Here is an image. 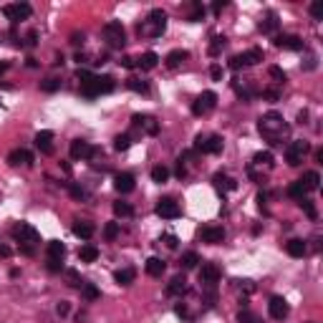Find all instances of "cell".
<instances>
[{
  "instance_id": "obj_1",
  "label": "cell",
  "mask_w": 323,
  "mask_h": 323,
  "mask_svg": "<svg viewBox=\"0 0 323 323\" xmlns=\"http://www.w3.org/2000/svg\"><path fill=\"white\" fill-rule=\"evenodd\" d=\"M78 81H81V94L86 99H96L101 94H111L114 86H116L111 76H96L91 71H78Z\"/></svg>"
},
{
  "instance_id": "obj_2",
  "label": "cell",
  "mask_w": 323,
  "mask_h": 323,
  "mask_svg": "<svg viewBox=\"0 0 323 323\" xmlns=\"http://www.w3.org/2000/svg\"><path fill=\"white\" fill-rule=\"evenodd\" d=\"M258 131L268 144H280V139L288 136V124L278 111H268L258 119Z\"/></svg>"
},
{
  "instance_id": "obj_3",
  "label": "cell",
  "mask_w": 323,
  "mask_h": 323,
  "mask_svg": "<svg viewBox=\"0 0 323 323\" xmlns=\"http://www.w3.org/2000/svg\"><path fill=\"white\" fill-rule=\"evenodd\" d=\"M136 31H139V36H144V38H159V36L167 31V13H164L162 8L149 10L146 20H141Z\"/></svg>"
},
{
  "instance_id": "obj_4",
  "label": "cell",
  "mask_w": 323,
  "mask_h": 323,
  "mask_svg": "<svg viewBox=\"0 0 323 323\" xmlns=\"http://www.w3.org/2000/svg\"><path fill=\"white\" fill-rule=\"evenodd\" d=\"M10 232H13V240L20 243V245H31V248H33V245L41 243V232H38L31 222H15Z\"/></svg>"
},
{
  "instance_id": "obj_5",
  "label": "cell",
  "mask_w": 323,
  "mask_h": 323,
  "mask_svg": "<svg viewBox=\"0 0 323 323\" xmlns=\"http://www.w3.org/2000/svg\"><path fill=\"white\" fill-rule=\"evenodd\" d=\"M101 33H104V41H106L111 48H122V46L127 43V31H124V25H122L119 20L106 23Z\"/></svg>"
},
{
  "instance_id": "obj_6",
  "label": "cell",
  "mask_w": 323,
  "mask_h": 323,
  "mask_svg": "<svg viewBox=\"0 0 323 323\" xmlns=\"http://www.w3.org/2000/svg\"><path fill=\"white\" fill-rule=\"evenodd\" d=\"M308 152H311V144L303 141V139H296V141H290L288 149H285V162H288L290 167H298Z\"/></svg>"
},
{
  "instance_id": "obj_7",
  "label": "cell",
  "mask_w": 323,
  "mask_h": 323,
  "mask_svg": "<svg viewBox=\"0 0 323 323\" xmlns=\"http://www.w3.org/2000/svg\"><path fill=\"white\" fill-rule=\"evenodd\" d=\"M217 106V94L215 91H202L192 104V114L194 116H207L212 109Z\"/></svg>"
},
{
  "instance_id": "obj_8",
  "label": "cell",
  "mask_w": 323,
  "mask_h": 323,
  "mask_svg": "<svg viewBox=\"0 0 323 323\" xmlns=\"http://www.w3.org/2000/svg\"><path fill=\"white\" fill-rule=\"evenodd\" d=\"M131 127L139 131V134H146V136H157L159 134V122L149 114H134L131 116Z\"/></svg>"
},
{
  "instance_id": "obj_9",
  "label": "cell",
  "mask_w": 323,
  "mask_h": 323,
  "mask_svg": "<svg viewBox=\"0 0 323 323\" xmlns=\"http://www.w3.org/2000/svg\"><path fill=\"white\" fill-rule=\"evenodd\" d=\"M222 136L220 134H210V136H197V141H194V149L197 152H202V154H220L222 152Z\"/></svg>"
},
{
  "instance_id": "obj_10",
  "label": "cell",
  "mask_w": 323,
  "mask_h": 323,
  "mask_svg": "<svg viewBox=\"0 0 323 323\" xmlns=\"http://www.w3.org/2000/svg\"><path fill=\"white\" fill-rule=\"evenodd\" d=\"M33 8L28 3H13V5H3V15L10 20V23H20L25 18H31Z\"/></svg>"
},
{
  "instance_id": "obj_11",
  "label": "cell",
  "mask_w": 323,
  "mask_h": 323,
  "mask_svg": "<svg viewBox=\"0 0 323 323\" xmlns=\"http://www.w3.org/2000/svg\"><path fill=\"white\" fill-rule=\"evenodd\" d=\"M157 215H159L162 220H177V217L182 215L180 202H174L172 197H162V199L157 202Z\"/></svg>"
},
{
  "instance_id": "obj_12",
  "label": "cell",
  "mask_w": 323,
  "mask_h": 323,
  "mask_svg": "<svg viewBox=\"0 0 323 323\" xmlns=\"http://www.w3.org/2000/svg\"><path fill=\"white\" fill-rule=\"evenodd\" d=\"M217 280H220V268L215 262H204L199 268V283H202V288H215Z\"/></svg>"
},
{
  "instance_id": "obj_13",
  "label": "cell",
  "mask_w": 323,
  "mask_h": 323,
  "mask_svg": "<svg viewBox=\"0 0 323 323\" xmlns=\"http://www.w3.org/2000/svg\"><path fill=\"white\" fill-rule=\"evenodd\" d=\"M268 313H270V318H275V321H283V318H288V313H290V306H288V301H285V298H280V296H273V298H270V303H268Z\"/></svg>"
},
{
  "instance_id": "obj_14",
  "label": "cell",
  "mask_w": 323,
  "mask_h": 323,
  "mask_svg": "<svg viewBox=\"0 0 323 323\" xmlns=\"http://www.w3.org/2000/svg\"><path fill=\"white\" fill-rule=\"evenodd\" d=\"M199 240L207 243V245H220L225 240V230L217 227V225H207V227L199 230Z\"/></svg>"
},
{
  "instance_id": "obj_15",
  "label": "cell",
  "mask_w": 323,
  "mask_h": 323,
  "mask_svg": "<svg viewBox=\"0 0 323 323\" xmlns=\"http://www.w3.org/2000/svg\"><path fill=\"white\" fill-rule=\"evenodd\" d=\"M273 43H275L278 48H283V51H301V48H303V41H301L298 36H293V33L275 36V38H273Z\"/></svg>"
},
{
  "instance_id": "obj_16",
  "label": "cell",
  "mask_w": 323,
  "mask_h": 323,
  "mask_svg": "<svg viewBox=\"0 0 323 323\" xmlns=\"http://www.w3.org/2000/svg\"><path fill=\"white\" fill-rule=\"evenodd\" d=\"M91 154H94V146L86 141V139H73L71 141V159H91Z\"/></svg>"
},
{
  "instance_id": "obj_17",
  "label": "cell",
  "mask_w": 323,
  "mask_h": 323,
  "mask_svg": "<svg viewBox=\"0 0 323 323\" xmlns=\"http://www.w3.org/2000/svg\"><path fill=\"white\" fill-rule=\"evenodd\" d=\"M260 33H265V36H273L278 28H280V20H278V13L275 10H268L265 15H262V20L258 23Z\"/></svg>"
},
{
  "instance_id": "obj_18",
  "label": "cell",
  "mask_w": 323,
  "mask_h": 323,
  "mask_svg": "<svg viewBox=\"0 0 323 323\" xmlns=\"http://www.w3.org/2000/svg\"><path fill=\"white\" fill-rule=\"evenodd\" d=\"M134 187H136V180L131 177L129 172H119V174L114 177V190H116V192L129 194Z\"/></svg>"
},
{
  "instance_id": "obj_19",
  "label": "cell",
  "mask_w": 323,
  "mask_h": 323,
  "mask_svg": "<svg viewBox=\"0 0 323 323\" xmlns=\"http://www.w3.org/2000/svg\"><path fill=\"white\" fill-rule=\"evenodd\" d=\"M8 162L13 164V167H31L33 164V154L28 152V149H13L10 154H8Z\"/></svg>"
},
{
  "instance_id": "obj_20",
  "label": "cell",
  "mask_w": 323,
  "mask_h": 323,
  "mask_svg": "<svg viewBox=\"0 0 323 323\" xmlns=\"http://www.w3.org/2000/svg\"><path fill=\"white\" fill-rule=\"evenodd\" d=\"M212 185H215L217 192H232V190H238V182H235L232 177H227L225 172H217V174L212 177Z\"/></svg>"
},
{
  "instance_id": "obj_21",
  "label": "cell",
  "mask_w": 323,
  "mask_h": 323,
  "mask_svg": "<svg viewBox=\"0 0 323 323\" xmlns=\"http://www.w3.org/2000/svg\"><path fill=\"white\" fill-rule=\"evenodd\" d=\"M298 182H301V187H303L306 192H316V190L321 187V174H318L316 169H308V172H306Z\"/></svg>"
},
{
  "instance_id": "obj_22",
  "label": "cell",
  "mask_w": 323,
  "mask_h": 323,
  "mask_svg": "<svg viewBox=\"0 0 323 323\" xmlns=\"http://www.w3.org/2000/svg\"><path fill=\"white\" fill-rule=\"evenodd\" d=\"M36 146L41 149V154H51L53 152V131H38L36 134Z\"/></svg>"
},
{
  "instance_id": "obj_23",
  "label": "cell",
  "mask_w": 323,
  "mask_h": 323,
  "mask_svg": "<svg viewBox=\"0 0 323 323\" xmlns=\"http://www.w3.org/2000/svg\"><path fill=\"white\" fill-rule=\"evenodd\" d=\"M285 253H288L290 258H303V255L308 253V245H306L301 238H293V240L285 243Z\"/></svg>"
},
{
  "instance_id": "obj_24",
  "label": "cell",
  "mask_w": 323,
  "mask_h": 323,
  "mask_svg": "<svg viewBox=\"0 0 323 323\" xmlns=\"http://www.w3.org/2000/svg\"><path fill=\"white\" fill-rule=\"evenodd\" d=\"M187 58H190V53H187V51H182V48H174V51H169V53H167L164 64H167V68H172V71H174V68H180V66L185 64Z\"/></svg>"
},
{
  "instance_id": "obj_25",
  "label": "cell",
  "mask_w": 323,
  "mask_h": 323,
  "mask_svg": "<svg viewBox=\"0 0 323 323\" xmlns=\"http://www.w3.org/2000/svg\"><path fill=\"white\" fill-rule=\"evenodd\" d=\"M144 270H146V275L159 278V275L167 270V262H164L162 258H149V260H146V265H144Z\"/></svg>"
},
{
  "instance_id": "obj_26",
  "label": "cell",
  "mask_w": 323,
  "mask_h": 323,
  "mask_svg": "<svg viewBox=\"0 0 323 323\" xmlns=\"http://www.w3.org/2000/svg\"><path fill=\"white\" fill-rule=\"evenodd\" d=\"M94 232H96L94 222H86V220H81V222H76V225H73V235H76V238H81V240H89Z\"/></svg>"
},
{
  "instance_id": "obj_27",
  "label": "cell",
  "mask_w": 323,
  "mask_h": 323,
  "mask_svg": "<svg viewBox=\"0 0 323 323\" xmlns=\"http://www.w3.org/2000/svg\"><path fill=\"white\" fill-rule=\"evenodd\" d=\"M157 64H159V56H157L154 51H146V53H141V56L136 58V66H139V68H144V71L157 68Z\"/></svg>"
},
{
  "instance_id": "obj_28",
  "label": "cell",
  "mask_w": 323,
  "mask_h": 323,
  "mask_svg": "<svg viewBox=\"0 0 323 323\" xmlns=\"http://www.w3.org/2000/svg\"><path fill=\"white\" fill-rule=\"evenodd\" d=\"M187 290V280H185V275H174L172 280H169V285H167V293L169 296H182Z\"/></svg>"
},
{
  "instance_id": "obj_29",
  "label": "cell",
  "mask_w": 323,
  "mask_h": 323,
  "mask_svg": "<svg viewBox=\"0 0 323 323\" xmlns=\"http://www.w3.org/2000/svg\"><path fill=\"white\" fill-rule=\"evenodd\" d=\"M240 58V64L243 66H258L262 61V48H250V51H245L243 56H238Z\"/></svg>"
},
{
  "instance_id": "obj_30",
  "label": "cell",
  "mask_w": 323,
  "mask_h": 323,
  "mask_svg": "<svg viewBox=\"0 0 323 323\" xmlns=\"http://www.w3.org/2000/svg\"><path fill=\"white\" fill-rule=\"evenodd\" d=\"M96 258H99V248L96 245H91V243L81 245V250H78V260L81 262H94Z\"/></svg>"
},
{
  "instance_id": "obj_31",
  "label": "cell",
  "mask_w": 323,
  "mask_h": 323,
  "mask_svg": "<svg viewBox=\"0 0 323 323\" xmlns=\"http://www.w3.org/2000/svg\"><path fill=\"white\" fill-rule=\"evenodd\" d=\"M134 278H136V270H134V268H122V270L114 273V280H116L119 285H131Z\"/></svg>"
},
{
  "instance_id": "obj_32",
  "label": "cell",
  "mask_w": 323,
  "mask_h": 323,
  "mask_svg": "<svg viewBox=\"0 0 323 323\" xmlns=\"http://www.w3.org/2000/svg\"><path fill=\"white\" fill-rule=\"evenodd\" d=\"M66 258V245L61 240H51L48 243V260H64Z\"/></svg>"
},
{
  "instance_id": "obj_33",
  "label": "cell",
  "mask_w": 323,
  "mask_h": 323,
  "mask_svg": "<svg viewBox=\"0 0 323 323\" xmlns=\"http://www.w3.org/2000/svg\"><path fill=\"white\" fill-rule=\"evenodd\" d=\"M169 180V169L164 167V164H157L154 169H152V182H157V185H164Z\"/></svg>"
},
{
  "instance_id": "obj_34",
  "label": "cell",
  "mask_w": 323,
  "mask_h": 323,
  "mask_svg": "<svg viewBox=\"0 0 323 323\" xmlns=\"http://www.w3.org/2000/svg\"><path fill=\"white\" fill-rule=\"evenodd\" d=\"M238 323H262L258 313H253L250 308H243L240 313H238Z\"/></svg>"
},
{
  "instance_id": "obj_35",
  "label": "cell",
  "mask_w": 323,
  "mask_h": 323,
  "mask_svg": "<svg viewBox=\"0 0 323 323\" xmlns=\"http://www.w3.org/2000/svg\"><path fill=\"white\" fill-rule=\"evenodd\" d=\"M131 212H134V207H131L129 202H124V199L114 202V215H116V217H129Z\"/></svg>"
},
{
  "instance_id": "obj_36",
  "label": "cell",
  "mask_w": 323,
  "mask_h": 323,
  "mask_svg": "<svg viewBox=\"0 0 323 323\" xmlns=\"http://www.w3.org/2000/svg\"><path fill=\"white\" fill-rule=\"evenodd\" d=\"M81 296H83L86 301H96L101 293H99V288H96L94 283H83V285H81Z\"/></svg>"
},
{
  "instance_id": "obj_37",
  "label": "cell",
  "mask_w": 323,
  "mask_h": 323,
  "mask_svg": "<svg viewBox=\"0 0 323 323\" xmlns=\"http://www.w3.org/2000/svg\"><path fill=\"white\" fill-rule=\"evenodd\" d=\"M131 139H134L131 134H119V136L114 139V149H116V152H127L131 146Z\"/></svg>"
},
{
  "instance_id": "obj_38",
  "label": "cell",
  "mask_w": 323,
  "mask_h": 323,
  "mask_svg": "<svg viewBox=\"0 0 323 323\" xmlns=\"http://www.w3.org/2000/svg\"><path fill=\"white\" fill-rule=\"evenodd\" d=\"M197 262H199V255H197V253H192V250H190V253H185V255H182V260H180V265H182L185 270H192V268H197Z\"/></svg>"
},
{
  "instance_id": "obj_39",
  "label": "cell",
  "mask_w": 323,
  "mask_h": 323,
  "mask_svg": "<svg viewBox=\"0 0 323 323\" xmlns=\"http://www.w3.org/2000/svg\"><path fill=\"white\" fill-rule=\"evenodd\" d=\"M127 86H129L131 91H136V94H146L149 91V86H146V81H141V78H127Z\"/></svg>"
},
{
  "instance_id": "obj_40",
  "label": "cell",
  "mask_w": 323,
  "mask_h": 323,
  "mask_svg": "<svg viewBox=\"0 0 323 323\" xmlns=\"http://www.w3.org/2000/svg\"><path fill=\"white\" fill-rule=\"evenodd\" d=\"M253 164H258V167H273V154L270 152H258L253 157Z\"/></svg>"
},
{
  "instance_id": "obj_41",
  "label": "cell",
  "mask_w": 323,
  "mask_h": 323,
  "mask_svg": "<svg viewBox=\"0 0 323 323\" xmlns=\"http://www.w3.org/2000/svg\"><path fill=\"white\" fill-rule=\"evenodd\" d=\"M202 18H204V5H202V3H192V10H190L187 20L197 23V20H202Z\"/></svg>"
},
{
  "instance_id": "obj_42",
  "label": "cell",
  "mask_w": 323,
  "mask_h": 323,
  "mask_svg": "<svg viewBox=\"0 0 323 323\" xmlns=\"http://www.w3.org/2000/svg\"><path fill=\"white\" fill-rule=\"evenodd\" d=\"M306 194H308V192H306V190L301 187V182H293V185L288 187V197H293L296 202H301V199H303Z\"/></svg>"
},
{
  "instance_id": "obj_43",
  "label": "cell",
  "mask_w": 323,
  "mask_h": 323,
  "mask_svg": "<svg viewBox=\"0 0 323 323\" xmlns=\"http://www.w3.org/2000/svg\"><path fill=\"white\" fill-rule=\"evenodd\" d=\"M41 89H43L46 94H53V91L61 89V81H58V78H46V81H41Z\"/></svg>"
},
{
  "instance_id": "obj_44",
  "label": "cell",
  "mask_w": 323,
  "mask_h": 323,
  "mask_svg": "<svg viewBox=\"0 0 323 323\" xmlns=\"http://www.w3.org/2000/svg\"><path fill=\"white\" fill-rule=\"evenodd\" d=\"M298 204L303 207V212H306V215H308L311 220H316V217H318V212H316V207H313V202H311L308 197H303V199H301Z\"/></svg>"
},
{
  "instance_id": "obj_45",
  "label": "cell",
  "mask_w": 323,
  "mask_h": 323,
  "mask_svg": "<svg viewBox=\"0 0 323 323\" xmlns=\"http://www.w3.org/2000/svg\"><path fill=\"white\" fill-rule=\"evenodd\" d=\"M66 283H68L71 288H81V285H83V280H81V275H78L76 270H66Z\"/></svg>"
},
{
  "instance_id": "obj_46",
  "label": "cell",
  "mask_w": 323,
  "mask_h": 323,
  "mask_svg": "<svg viewBox=\"0 0 323 323\" xmlns=\"http://www.w3.org/2000/svg\"><path fill=\"white\" fill-rule=\"evenodd\" d=\"M222 48H225V36H215L212 38V46H210V56H217Z\"/></svg>"
},
{
  "instance_id": "obj_47",
  "label": "cell",
  "mask_w": 323,
  "mask_h": 323,
  "mask_svg": "<svg viewBox=\"0 0 323 323\" xmlns=\"http://www.w3.org/2000/svg\"><path fill=\"white\" fill-rule=\"evenodd\" d=\"M119 235V222H106V227H104V238L106 240H114Z\"/></svg>"
},
{
  "instance_id": "obj_48",
  "label": "cell",
  "mask_w": 323,
  "mask_h": 323,
  "mask_svg": "<svg viewBox=\"0 0 323 323\" xmlns=\"http://www.w3.org/2000/svg\"><path fill=\"white\" fill-rule=\"evenodd\" d=\"M268 73H270V78H275V83H283V81H285V73H283V68H278V66H270Z\"/></svg>"
},
{
  "instance_id": "obj_49",
  "label": "cell",
  "mask_w": 323,
  "mask_h": 323,
  "mask_svg": "<svg viewBox=\"0 0 323 323\" xmlns=\"http://www.w3.org/2000/svg\"><path fill=\"white\" fill-rule=\"evenodd\" d=\"M311 15H313L316 20H323V3H321V0L311 3Z\"/></svg>"
},
{
  "instance_id": "obj_50",
  "label": "cell",
  "mask_w": 323,
  "mask_h": 323,
  "mask_svg": "<svg viewBox=\"0 0 323 323\" xmlns=\"http://www.w3.org/2000/svg\"><path fill=\"white\" fill-rule=\"evenodd\" d=\"M262 99H268V101H278V99H280V89H265V91H262Z\"/></svg>"
},
{
  "instance_id": "obj_51",
  "label": "cell",
  "mask_w": 323,
  "mask_h": 323,
  "mask_svg": "<svg viewBox=\"0 0 323 323\" xmlns=\"http://www.w3.org/2000/svg\"><path fill=\"white\" fill-rule=\"evenodd\" d=\"M36 43H38V31H28V36H25V46L33 48Z\"/></svg>"
},
{
  "instance_id": "obj_52",
  "label": "cell",
  "mask_w": 323,
  "mask_h": 323,
  "mask_svg": "<svg viewBox=\"0 0 323 323\" xmlns=\"http://www.w3.org/2000/svg\"><path fill=\"white\" fill-rule=\"evenodd\" d=\"M162 240H164V245H167L169 250H177V245H180V240H177L174 235H164Z\"/></svg>"
},
{
  "instance_id": "obj_53",
  "label": "cell",
  "mask_w": 323,
  "mask_h": 323,
  "mask_svg": "<svg viewBox=\"0 0 323 323\" xmlns=\"http://www.w3.org/2000/svg\"><path fill=\"white\" fill-rule=\"evenodd\" d=\"M68 190H71V197H73V199H83V197H86V192H83L78 185H71Z\"/></svg>"
},
{
  "instance_id": "obj_54",
  "label": "cell",
  "mask_w": 323,
  "mask_h": 323,
  "mask_svg": "<svg viewBox=\"0 0 323 323\" xmlns=\"http://www.w3.org/2000/svg\"><path fill=\"white\" fill-rule=\"evenodd\" d=\"M210 76H212L215 81H222V68H220L217 64H212L210 66Z\"/></svg>"
},
{
  "instance_id": "obj_55",
  "label": "cell",
  "mask_w": 323,
  "mask_h": 323,
  "mask_svg": "<svg viewBox=\"0 0 323 323\" xmlns=\"http://www.w3.org/2000/svg\"><path fill=\"white\" fill-rule=\"evenodd\" d=\"M48 270L51 273H61L64 270V262L61 260H48Z\"/></svg>"
},
{
  "instance_id": "obj_56",
  "label": "cell",
  "mask_w": 323,
  "mask_h": 323,
  "mask_svg": "<svg viewBox=\"0 0 323 323\" xmlns=\"http://www.w3.org/2000/svg\"><path fill=\"white\" fill-rule=\"evenodd\" d=\"M56 311H58V316H68V313H71V306H68V303H66V301H61V303H58V308H56Z\"/></svg>"
},
{
  "instance_id": "obj_57",
  "label": "cell",
  "mask_w": 323,
  "mask_h": 323,
  "mask_svg": "<svg viewBox=\"0 0 323 323\" xmlns=\"http://www.w3.org/2000/svg\"><path fill=\"white\" fill-rule=\"evenodd\" d=\"M177 177H180V180H185V177H187V167H185V162H182V159H180V164H177Z\"/></svg>"
},
{
  "instance_id": "obj_58",
  "label": "cell",
  "mask_w": 323,
  "mask_h": 323,
  "mask_svg": "<svg viewBox=\"0 0 323 323\" xmlns=\"http://www.w3.org/2000/svg\"><path fill=\"white\" fill-rule=\"evenodd\" d=\"M119 64L124 66V68H134V66H136V61H134V58H131V56H124V58H122V61H119Z\"/></svg>"
},
{
  "instance_id": "obj_59",
  "label": "cell",
  "mask_w": 323,
  "mask_h": 323,
  "mask_svg": "<svg viewBox=\"0 0 323 323\" xmlns=\"http://www.w3.org/2000/svg\"><path fill=\"white\" fill-rule=\"evenodd\" d=\"M71 43H73V46L83 43V33H73V36H71Z\"/></svg>"
},
{
  "instance_id": "obj_60",
  "label": "cell",
  "mask_w": 323,
  "mask_h": 323,
  "mask_svg": "<svg viewBox=\"0 0 323 323\" xmlns=\"http://www.w3.org/2000/svg\"><path fill=\"white\" fill-rule=\"evenodd\" d=\"M230 68H232V71L243 68V64H240V58H238V56H232V58H230Z\"/></svg>"
},
{
  "instance_id": "obj_61",
  "label": "cell",
  "mask_w": 323,
  "mask_h": 323,
  "mask_svg": "<svg viewBox=\"0 0 323 323\" xmlns=\"http://www.w3.org/2000/svg\"><path fill=\"white\" fill-rule=\"evenodd\" d=\"M0 258H10V248L8 245H0Z\"/></svg>"
},
{
  "instance_id": "obj_62",
  "label": "cell",
  "mask_w": 323,
  "mask_h": 323,
  "mask_svg": "<svg viewBox=\"0 0 323 323\" xmlns=\"http://www.w3.org/2000/svg\"><path fill=\"white\" fill-rule=\"evenodd\" d=\"M222 8H225V3H215V5H212V10H215V13H220Z\"/></svg>"
},
{
  "instance_id": "obj_63",
  "label": "cell",
  "mask_w": 323,
  "mask_h": 323,
  "mask_svg": "<svg viewBox=\"0 0 323 323\" xmlns=\"http://www.w3.org/2000/svg\"><path fill=\"white\" fill-rule=\"evenodd\" d=\"M306 119H308V114H306V111H301V114H298V122H301V124H306Z\"/></svg>"
},
{
  "instance_id": "obj_64",
  "label": "cell",
  "mask_w": 323,
  "mask_h": 323,
  "mask_svg": "<svg viewBox=\"0 0 323 323\" xmlns=\"http://www.w3.org/2000/svg\"><path fill=\"white\" fill-rule=\"evenodd\" d=\"M8 68H10V64H0V76H3V73H5Z\"/></svg>"
}]
</instances>
